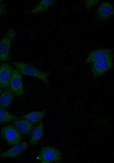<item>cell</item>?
<instances>
[{"label": "cell", "instance_id": "cell-5", "mask_svg": "<svg viewBox=\"0 0 114 163\" xmlns=\"http://www.w3.org/2000/svg\"><path fill=\"white\" fill-rule=\"evenodd\" d=\"M114 56L113 51L109 48H101L95 49L89 53L84 62L85 64L94 63L110 59Z\"/></svg>", "mask_w": 114, "mask_h": 163}, {"label": "cell", "instance_id": "cell-4", "mask_svg": "<svg viewBox=\"0 0 114 163\" xmlns=\"http://www.w3.org/2000/svg\"><path fill=\"white\" fill-rule=\"evenodd\" d=\"M1 136L9 144L14 145L21 142L22 137L21 132L11 124L2 127L0 129Z\"/></svg>", "mask_w": 114, "mask_h": 163}, {"label": "cell", "instance_id": "cell-7", "mask_svg": "<svg viewBox=\"0 0 114 163\" xmlns=\"http://www.w3.org/2000/svg\"><path fill=\"white\" fill-rule=\"evenodd\" d=\"M113 65V59L94 62L91 66L92 74L95 78L99 77L106 73Z\"/></svg>", "mask_w": 114, "mask_h": 163}, {"label": "cell", "instance_id": "cell-12", "mask_svg": "<svg viewBox=\"0 0 114 163\" xmlns=\"http://www.w3.org/2000/svg\"><path fill=\"white\" fill-rule=\"evenodd\" d=\"M16 96L11 88L5 89L0 94V107L7 110Z\"/></svg>", "mask_w": 114, "mask_h": 163}, {"label": "cell", "instance_id": "cell-17", "mask_svg": "<svg viewBox=\"0 0 114 163\" xmlns=\"http://www.w3.org/2000/svg\"><path fill=\"white\" fill-rule=\"evenodd\" d=\"M84 2L86 10L88 11L96 5L99 2V0H85Z\"/></svg>", "mask_w": 114, "mask_h": 163}, {"label": "cell", "instance_id": "cell-2", "mask_svg": "<svg viewBox=\"0 0 114 163\" xmlns=\"http://www.w3.org/2000/svg\"><path fill=\"white\" fill-rule=\"evenodd\" d=\"M17 33L16 30L10 28L0 40V61L9 60L11 44Z\"/></svg>", "mask_w": 114, "mask_h": 163}, {"label": "cell", "instance_id": "cell-19", "mask_svg": "<svg viewBox=\"0 0 114 163\" xmlns=\"http://www.w3.org/2000/svg\"><path fill=\"white\" fill-rule=\"evenodd\" d=\"M2 91L1 89V88L0 86V94H1V92H2Z\"/></svg>", "mask_w": 114, "mask_h": 163}, {"label": "cell", "instance_id": "cell-11", "mask_svg": "<svg viewBox=\"0 0 114 163\" xmlns=\"http://www.w3.org/2000/svg\"><path fill=\"white\" fill-rule=\"evenodd\" d=\"M12 122L14 126L21 132L26 135H30L34 128L33 123L24 119H14Z\"/></svg>", "mask_w": 114, "mask_h": 163}, {"label": "cell", "instance_id": "cell-13", "mask_svg": "<svg viewBox=\"0 0 114 163\" xmlns=\"http://www.w3.org/2000/svg\"><path fill=\"white\" fill-rule=\"evenodd\" d=\"M56 2L55 0H42L36 6L30 9L29 12L31 14L43 13L55 4Z\"/></svg>", "mask_w": 114, "mask_h": 163}, {"label": "cell", "instance_id": "cell-6", "mask_svg": "<svg viewBox=\"0 0 114 163\" xmlns=\"http://www.w3.org/2000/svg\"><path fill=\"white\" fill-rule=\"evenodd\" d=\"M10 86L16 96H21L24 95L22 74L17 69H12Z\"/></svg>", "mask_w": 114, "mask_h": 163}, {"label": "cell", "instance_id": "cell-1", "mask_svg": "<svg viewBox=\"0 0 114 163\" xmlns=\"http://www.w3.org/2000/svg\"><path fill=\"white\" fill-rule=\"evenodd\" d=\"M12 64L22 74L36 77L42 81L47 85L49 84L48 77L50 74L40 71L33 65L25 63L20 61H13Z\"/></svg>", "mask_w": 114, "mask_h": 163}, {"label": "cell", "instance_id": "cell-10", "mask_svg": "<svg viewBox=\"0 0 114 163\" xmlns=\"http://www.w3.org/2000/svg\"><path fill=\"white\" fill-rule=\"evenodd\" d=\"M28 146L27 141L20 143L7 151L0 154V157L15 158L26 149Z\"/></svg>", "mask_w": 114, "mask_h": 163}, {"label": "cell", "instance_id": "cell-15", "mask_svg": "<svg viewBox=\"0 0 114 163\" xmlns=\"http://www.w3.org/2000/svg\"><path fill=\"white\" fill-rule=\"evenodd\" d=\"M45 110L30 112L22 116L23 119L32 123L38 122L44 118Z\"/></svg>", "mask_w": 114, "mask_h": 163}, {"label": "cell", "instance_id": "cell-18", "mask_svg": "<svg viewBox=\"0 0 114 163\" xmlns=\"http://www.w3.org/2000/svg\"><path fill=\"white\" fill-rule=\"evenodd\" d=\"M7 13L6 6L5 4L0 5V16L6 15Z\"/></svg>", "mask_w": 114, "mask_h": 163}, {"label": "cell", "instance_id": "cell-16", "mask_svg": "<svg viewBox=\"0 0 114 163\" xmlns=\"http://www.w3.org/2000/svg\"><path fill=\"white\" fill-rule=\"evenodd\" d=\"M20 118L11 114L7 110L0 107V123L5 124L11 120L20 119Z\"/></svg>", "mask_w": 114, "mask_h": 163}, {"label": "cell", "instance_id": "cell-20", "mask_svg": "<svg viewBox=\"0 0 114 163\" xmlns=\"http://www.w3.org/2000/svg\"><path fill=\"white\" fill-rule=\"evenodd\" d=\"M3 1V0H0V2H2Z\"/></svg>", "mask_w": 114, "mask_h": 163}, {"label": "cell", "instance_id": "cell-8", "mask_svg": "<svg viewBox=\"0 0 114 163\" xmlns=\"http://www.w3.org/2000/svg\"><path fill=\"white\" fill-rule=\"evenodd\" d=\"M12 69L7 63L0 64V86L1 88H7L10 87Z\"/></svg>", "mask_w": 114, "mask_h": 163}, {"label": "cell", "instance_id": "cell-9", "mask_svg": "<svg viewBox=\"0 0 114 163\" xmlns=\"http://www.w3.org/2000/svg\"><path fill=\"white\" fill-rule=\"evenodd\" d=\"M99 19L102 21H105L113 15L114 9L112 4L104 1L102 2L97 10Z\"/></svg>", "mask_w": 114, "mask_h": 163}, {"label": "cell", "instance_id": "cell-3", "mask_svg": "<svg viewBox=\"0 0 114 163\" xmlns=\"http://www.w3.org/2000/svg\"><path fill=\"white\" fill-rule=\"evenodd\" d=\"M62 158L60 151L56 148L50 146L42 147L36 157L37 160L42 163L58 162Z\"/></svg>", "mask_w": 114, "mask_h": 163}, {"label": "cell", "instance_id": "cell-14", "mask_svg": "<svg viewBox=\"0 0 114 163\" xmlns=\"http://www.w3.org/2000/svg\"><path fill=\"white\" fill-rule=\"evenodd\" d=\"M43 124L42 122H40L34 128L31 133L30 141V145H35L40 140L43 135Z\"/></svg>", "mask_w": 114, "mask_h": 163}]
</instances>
